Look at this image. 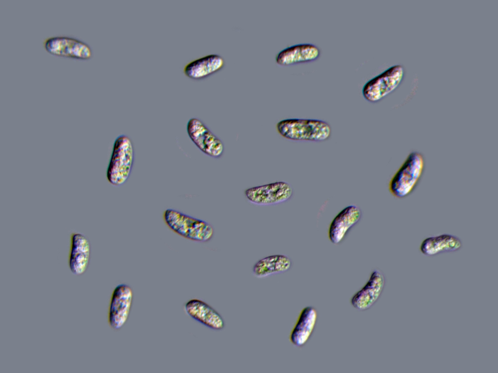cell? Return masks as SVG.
Returning a JSON list of instances; mask_svg holds the SVG:
<instances>
[{"instance_id": "6da1fadb", "label": "cell", "mask_w": 498, "mask_h": 373, "mask_svg": "<svg viewBox=\"0 0 498 373\" xmlns=\"http://www.w3.org/2000/svg\"><path fill=\"white\" fill-rule=\"evenodd\" d=\"M276 129L283 137L293 141L323 142L329 139L332 134L330 124L318 119H284L277 122Z\"/></svg>"}, {"instance_id": "7a4b0ae2", "label": "cell", "mask_w": 498, "mask_h": 373, "mask_svg": "<svg viewBox=\"0 0 498 373\" xmlns=\"http://www.w3.org/2000/svg\"><path fill=\"white\" fill-rule=\"evenodd\" d=\"M425 165V158L421 153L411 152L389 182L391 195L403 199L412 193L422 177Z\"/></svg>"}, {"instance_id": "3957f363", "label": "cell", "mask_w": 498, "mask_h": 373, "mask_svg": "<svg viewBox=\"0 0 498 373\" xmlns=\"http://www.w3.org/2000/svg\"><path fill=\"white\" fill-rule=\"evenodd\" d=\"M163 219L170 230L191 241L207 242L214 236V229L211 224L176 209H166Z\"/></svg>"}, {"instance_id": "277c9868", "label": "cell", "mask_w": 498, "mask_h": 373, "mask_svg": "<svg viewBox=\"0 0 498 373\" xmlns=\"http://www.w3.org/2000/svg\"><path fill=\"white\" fill-rule=\"evenodd\" d=\"M134 161V148L131 139L125 135L119 136L113 143L106 177L115 186L124 184L129 178Z\"/></svg>"}, {"instance_id": "5b68a950", "label": "cell", "mask_w": 498, "mask_h": 373, "mask_svg": "<svg viewBox=\"0 0 498 373\" xmlns=\"http://www.w3.org/2000/svg\"><path fill=\"white\" fill-rule=\"evenodd\" d=\"M404 75V70L402 66L390 67L364 85L362 90L364 98L372 103L379 102L398 87Z\"/></svg>"}, {"instance_id": "8992f818", "label": "cell", "mask_w": 498, "mask_h": 373, "mask_svg": "<svg viewBox=\"0 0 498 373\" xmlns=\"http://www.w3.org/2000/svg\"><path fill=\"white\" fill-rule=\"evenodd\" d=\"M245 196L250 203L259 206L275 205L286 202L293 196L291 186L285 181H277L246 189Z\"/></svg>"}, {"instance_id": "52a82bcc", "label": "cell", "mask_w": 498, "mask_h": 373, "mask_svg": "<svg viewBox=\"0 0 498 373\" xmlns=\"http://www.w3.org/2000/svg\"><path fill=\"white\" fill-rule=\"evenodd\" d=\"M42 44L47 52L57 56L87 60L92 55V49L89 44L72 36L48 37L43 40Z\"/></svg>"}, {"instance_id": "ba28073f", "label": "cell", "mask_w": 498, "mask_h": 373, "mask_svg": "<svg viewBox=\"0 0 498 373\" xmlns=\"http://www.w3.org/2000/svg\"><path fill=\"white\" fill-rule=\"evenodd\" d=\"M186 130L191 141L203 153L216 159L223 155L224 146L222 141L201 120L190 119Z\"/></svg>"}, {"instance_id": "9c48e42d", "label": "cell", "mask_w": 498, "mask_h": 373, "mask_svg": "<svg viewBox=\"0 0 498 373\" xmlns=\"http://www.w3.org/2000/svg\"><path fill=\"white\" fill-rule=\"evenodd\" d=\"M133 298V290L127 284H120L113 289L108 312V323L113 330L120 329L127 322Z\"/></svg>"}, {"instance_id": "30bf717a", "label": "cell", "mask_w": 498, "mask_h": 373, "mask_svg": "<svg viewBox=\"0 0 498 373\" xmlns=\"http://www.w3.org/2000/svg\"><path fill=\"white\" fill-rule=\"evenodd\" d=\"M386 281L383 271L378 268L374 269L368 281L351 298V305L360 311L371 308L380 298L385 288Z\"/></svg>"}, {"instance_id": "8fae6325", "label": "cell", "mask_w": 498, "mask_h": 373, "mask_svg": "<svg viewBox=\"0 0 498 373\" xmlns=\"http://www.w3.org/2000/svg\"><path fill=\"white\" fill-rule=\"evenodd\" d=\"M69 267L76 275H81L87 271L89 265L91 246L89 240L83 234L72 232L70 235Z\"/></svg>"}, {"instance_id": "7c38bea8", "label": "cell", "mask_w": 498, "mask_h": 373, "mask_svg": "<svg viewBox=\"0 0 498 373\" xmlns=\"http://www.w3.org/2000/svg\"><path fill=\"white\" fill-rule=\"evenodd\" d=\"M361 216V210L357 205H350L342 209L334 218L329 225L328 236L330 241L334 244L341 242Z\"/></svg>"}, {"instance_id": "4fadbf2b", "label": "cell", "mask_w": 498, "mask_h": 373, "mask_svg": "<svg viewBox=\"0 0 498 373\" xmlns=\"http://www.w3.org/2000/svg\"><path fill=\"white\" fill-rule=\"evenodd\" d=\"M318 318V312L316 307L312 305L303 307L290 333V342L298 347L303 346L314 331Z\"/></svg>"}, {"instance_id": "5bb4252c", "label": "cell", "mask_w": 498, "mask_h": 373, "mask_svg": "<svg viewBox=\"0 0 498 373\" xmlns=\"http://www.w3.org/2000/svg\"><path fill=\"white\" fill-rule=\"evenodd\" d=\"M184 310L193 319L212 330L220 331L225 327V322L220 314L200 299H192L187 301Z\"/></svg>"}, {"instance_id": "9a60e30c", "label": "cell", "mask_w": 498, "mask_h": 373, "mask_svg": "<svg viewBox=\"0 0 498 373\" xmlns=\"http://www.w3.org/2000/svg\"><path fill=\"white\" fill-rule=\"evenodd\" d=\"M320 54V49L311 43H300L287 47L278 53L275 62L279 66H289L314 61Z\"/></svg>"}, {"instance_id": "2e32d148", "label": "cell", "mask_w": 498, "mask_h": 373, "mask_svg": "<svg viewBox=\"0 0 498 373\" xmlns=\"http://www.w3.org/2000/svg\"><path fill=\"white\" fill-rule=\"evenodd\" d=\"M225 64L224 59L220 55L208 54L188 63L183 68V73L191 79L200 80L220 71Z\"/></svg>"}, {"instance_id": "e0dca14e", "label": "cell", "mask_w": 498, "mask_h": 373, "mask_svg": "<svg viewBox=\"0 0 498 373\" xmlns=\"http://www.w3.org/2000/svg\"><path fill=\"white\" fill-rule=\"evenodd\" d=\"M462 242L457 236L443 234L427 237L420 245L421 253L427 256H434L444 253L455 252L462 247Z\"/></svg>"}, {"instance_id": "ac0fdd59", "label": "cell", "mask_w": 498, "mask_h": 373, "mask_svg": "<svg viewBox=\"0 0 498 373\" xmlns=\"http://www.w3.org/2000/svg\"><path fill=\"white\" fill-rule=\"evenodd\" d=\"M292 265L291 259L286 255H270L258 260L252 267V273L257 278H265L286 272L290 269Z\"/></svg>"}]
</instances>
